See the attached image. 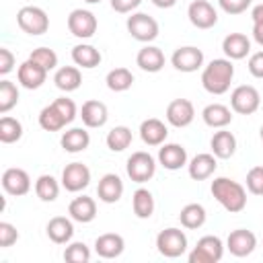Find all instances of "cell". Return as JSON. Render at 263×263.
Segmentation results:
<instances>
[{"label": "cell", "mask_w": 263, "mask_h": 263, "mask_svg": "<svg viewBox=\"0 0 263 263\" xmlns=\"http://www.w3.org/2000/svg\"><path fill=\"white\" fill-rule=\"evenodd\" d=\"M214 199L230 214H238L247 208V189L228 177H216L210 187Z\"/></svg>", "instance_id": "6da1fadb"}, {"label": "cell", "mask_w": 263, "mask_h": 263, "mask_svg": "<svg viewBox=\"0 0 263 263\" xmlns=\"http://www.w3.org/2000/svg\"><path fill=\"white\" fill-rule=\"evenodd\" d=\"M234 78V66L228 58H216L212 60L203 72H201V86L210 95H224L230 88V82Z\"/></svg>", "instance_id": "7a4b0ae2"}, {"label": "cell", "mask_w": 263, "mask_h": 263, "mask_svg": "<svg viewBox=\"0 0 263 263\" xmlns=\"http://www.w3.org/2000/svg\"><path fill=\"white\" fill-rule=\"evenodd\" d=\"M76 103L72 99L60 97L39 111V125L45 132H60L76 119Z\"/></svg>", "instance_id": "3957f363"}, {"label": "cell", "mask_w": 263, "mask_h": 263, "mask_svg": "<svg viewBox=\"0 0 263 263\" xmlns=\"http://www.w3.org/2000/svg\"><path fill=\"white\" fill-rule=\"evenodd\" d=\"M16 23H18V27L25 33H29L33 37L43 35L49 29V16H47V12L43 8H39V6H31V4L29 6H23L16 12Z\"/></svg>", "instance_id": "277c9868"}, {"label": "cell", "mask_w": 263, "mask_h": 263, "mask_svg": "<svg viewBox=\"0 0 263 263\" xmlns=\"http://www.w3.org/2000/svg\"><path fill=\"white\" fill-rule=\"evenodd\" d=\"M222 255H224L222 238L214 234H205L197 240V245L189 253V263H218Z\"/></svg>", "instance_id": "5b68a950"}, {"label": "cell", "mask_w": 263, "mask_h": 263, "mask_svg": "<svg viewBox=\"0 0 263 263\" xmlns=\"http://www.w3.org/2000/svg\"><path fill=\"white\" fill-rule=\"evenodd\" d=\"M156 249L162 257L177 259L187 251V236L181 228H164L156 236Z\"/></svg>", "instance_id": "8992f818"}, {"label": "cell", "mask_w": 263, "mask_h": 263, "mask_svg": "<svg viewBox=\"0 0 263 263\" xmlns=\"http://www.w3.org/2000/svg\"><path fill=\"white\" fill-rule=\"evenodd\" d=\"M127 33L142 43H150L158 37V23L154 16L146 14V12H132V16H127Z\"/></svg>", "instance_id": "52a82bcc"}, {"label": "cell", "mask_w": 263, "mask_h": 263, "mask_svg": "<svg viewBox=\"0 0 263 263\" xmlns=\"http://www.w3.org/2000/svg\"><path fill=\"white\" fill-rule=\"evenodd\" d=\"M125 171H127V177L134 181V183H146L154 177L156 173V160L152 154L144 152V150H138L134 152L129 158H127V164H125Z\"/></svg>", "instance_id": "ba28073f"}, {"label": "cell", "mask_w": 263, "mask_h": 263, "mask_svg": "<svg viewBox=\"0 0 263 263\" xmlns=\"http://www.w3.org/2000/svg\"><path fill=\"white\" fill-rule=\"evenodd\" d=\"M261 105V95L251 84H240L230 92V107L234 113L253 115Z\"/></svg>", "instance_id": "9c48e42d"}, {"label": "cell", "mask_w": 263, "mask_h": 263, "mask_svg": "<svg viewBox=\"0 0 263 263\" xmlns=\"http://www.w3.org/2000/svg\"><path fill=\"white\" fill-rule=\"evenodd\" d=\"M97 16L86 8H74L68 16V29L78 39H90L97 33Z\"/></svg>", "instance_id": "30bf717a"}, {"label": "cell", "mask_w": 263, "mask_h": 263, "mask_svg": "<svg viewBox=\"0 0 263 263\" xmlns=\"http://www.w3.org/2000/svg\"><path fill=\"white\" fill-rule=\"evenodd\" d=\"M171 64L175 70L179 72H197L201 66H203V51L195 45H183V47H177L175 53L171 55Z\"/></svg>", "instance_id": "8fae6325"}, {"label": "cell", "mask_w": 263, "mask_h": 263, "mask_svg": "<svg viewBox=\"0 0 263 263\" xmlns=\"http://www.w3.org/2000/svg\"><path fill=\"white\" fill-rule=\"evenodd\" d=\"M90 183V168L82 162H70L62 171V187L70 193H78L86 189Z\"/></svg>", "instance_id": "7c38bea8"}, {"label": "cell", "mask_w": 263, "mask_h": 263, "mask_svg": "<svg viewBox=\"0 0 263 263\" xmlns=\"http://www.w3.org/2000/svg\"><path fill=\"white\" fill-rule=\"evenodd\" d=\"M2 189L8 193V195H14V197H21V195H27L31 191V177L25 168H6L2 173Z\"/></svg>", "instance_id": "4fadbf2b"}, {"label": "cell", "mask_w": 263, "mask_h": 263, "mask_svg": "<svg viewBox=\"0 0 263 263\" xmlns=\"http://www.w3.org/2000/svg\"><path fill=\"white\" fill-rule=\"evenodd\" d=\"M187 16L197 29H212L218 23V12L208 0H193L187 8Z\"/></svg>", "instance_id": "5bb4252c"}, {"label": "cell", "mask_w": 263, "mask_h": 263, "mask_svg": "<svg viewBox=\"0 0 263 263\" xmlns=\"http://www.w3.org/2000/svg\"><path fill=\"white\" fill-rule=\"evenodd\" d=\"M195 119V107L189 99H175L166 107V121L173 127H187Z\"/></svg>", "instance_id": "9a60e30c"}, {"label": "cell", "mask_w": 263, "mask_h": 263, "mask_svg": "<svg viewBox=\"0 0 263 263\" xmlns=\"http://www.w3.org/2000/svg\"><path fill=\"white\" fill-rule=\"evenodd\" d=\"M255 247H257V236L247 228H236L226 238V249L234 257H247L255 251Z\"/></svg>", "instance_id": "2e32d148"}, {"label": "cell", "mask_w": 263, "mask_h": 263, "mask_svg": "<svg viewBox=\"0 0 263 263\" xmlns=\"http://www.w3.org/2000/svg\"><path fill=\"white\" fill-rule=\"evenodd\" d=\"M16 78H18V84H21L23 88L35 90V88H39V86L45 82L47 70L41 68L39 64H35L33 60H25V62L18 66V70H16Z\"/></svg>", "instance_id": "e0dca14e"}, {"label": "cell", "mask_w": 263, "mask_h": 263, "mask_svg": "<svg viewBox=\"0 0 263 263\" xmlns=\"http://www.w3.org/2000/svg\"><path fill=\"white\" fill-rule=\"evenodd\" d=\"M97 195L101 201L105 203H115L121 199L123 195V181L119 175L115 173H107L99 179V185H97Z\"/></svg>", "instance_id": "ac0fdd59"}, {"label": "cell", "mask_w": 263, "mask_h": 263, "mask_svg": "<svg viewBox=\"0 0 263 263\" xmlns=\"http://www.w3.org/2000/svg\"><path fill=\"white\" fill-rule=\"evenodd\" d=\"M123 249H125V240L117 232H105L95 240V253L103 259H115L123 253Z\"/></svg>", "instance_id": "d6986e66"}, {"label": "cell", "mask_w": 263, "mask_h": 263, "mask_svg": "<svg viewBox=\"0 0 263 263\" xmlns=\"http://www.w3.org/2000/svg\"><path fill=\"white\" fill-rule=\"evenodd\" d=\"M166 136H168V127L164 125V121L156 117H148L140 123V138L148 146H162Z\"/></svg>", "instance_id": "ffe728a7"}, {"label": "cell", "mask_w": 263, "mask_h": 263, "mask_svg": "<svg viewBox=\"0 0 263 263\" xmlns=\"http://www.w3.org/2000/svg\"><path fill=\"white\" fill-rule=\"evenodd\" d=\"M158 162L166 168V171H179L181 166L187 164V150L181 144H162L158 148Z\"/></svg>", "instance_id": "44dd1931"}, {"label": "cell", "mask_w": 263, "mask_h": 263, "mask_svg": "<svg viewBox=\"0 0 263 263\" xmlns=\"http://www.w3.org/2000/svg\"><path fill=\"white\" fill-rule=\"evenodd\" d=\"M216 166H218L216 156L210 154V152H201V154H195L189 160L187 171H189V177L193 181H205L216 173Z\"/></svg>", "instance_id": "7402d4cb"}, {"label": "cell", "mask_w": 263, "mask_h": 263, "mask_svg": "<svg viewBox=\"0 0 263 263\" xmlns=\"http://www.w3.org/2000/svg\"><path fill=\"white\" fill-rule=\"evenodd\" d=\"M45 232L49 236L51 242L55 245H68L74 236V224H72V218H66V216H53L47 226H45Z\"/></svg>", "instance_id": "603a6c76"}, {"label": "cell", "mask_w": 263, "mask_h": 263, "mask_svg": "<svg viewBox=\"0 0 263 263\" xmlns=\"http://www.w3.org/2000/svg\"><path fill=\"white\" fill-rule=\"evenodd\" d=\"M80 117H82V123L86 127H103L109 119V109L103 101H86L80 109Z\"/></svg>", "instance_id": "cb8c5ba5"}, {"label": "cell", "mask_w": 263, "mask_h": 263, "mask_svg": "<svg viewBox=\"0 0 263 263\" xmlns=\"http://www.w3.org/2000/svg\"><path fill=\"white\" fill-rule=\"evenodd\" d=\"M68 214H70V218H72L74 222L88 224V222H92L95 216H97V203H95V199L88 197V195H78V197H74V199L70 201Z\"/></svg>", "instance_id": "d4e9b609"}, {"label": "cell", "mask_w": 263, "mask_h": 263, "mask_svg": "<svg viewBox=\"0 0 263 263\" xmlns=\"http://www.w3.org/2000/svg\"><path fill=\"white\" fill-rule=\"evenodd\" d=\"M222 51L228 60H242L251 53V39L245 33H230L222 41Z\"/></svg>", "instance_id": "484cf974"}, {"label": "cell", "mask_w": 263, "mask_h": 263, "mask_svg": "<svg viewBox=\"0 0 263 263\" xmlns=\"http://www.w3.org/2000/svg\"><path fill=\"white\" fill-rule=\"evenodd\" d=\"M136 64H138L144 72H150V74L160 72V70L164 68V53H162V49L156 47V45H144V47L138 51V55H136Z\"/></svg>", "instance_id": "4316f807"}, {"label": "cell", "mask_w": 263, "mask_h": 263, "mask_svg": "<svg viewBox=\"0 0 263 263\" xmlns=\"http://www.w3.org/2000/svg\"><path fill=\"white\" fill-rule=\"evenodd\" d=\"M210 146H212V154H214L216 158H224V160H226V158H230V156L236 152V138H234L232 132L220 127V129L212 136Z\"/></svg>", "instance_id": "83f0119b"}, {"label": "cell", "mask_w": 263, "mask_h": 263, "mask_svg": "<svg viewBox=\"0 0 263 263\" xmlns=\"http://www.w3.org/2000/svg\"><path fill=\"white\" fill-rule=\"evenodd\" d=\"M201 119H203L205 125L220 129V127H226L232 121V111H230V107H226L222 103H212V105L203 107Z\"/></svg>", "instance_id": "f1b7e54d"}, {"label": "cell", "mask_w": 263, "mask_h": 263, "mask_svg": "<svg viewBox=\"0 0 263 263\" xmlns=\"http://www.w3.org/2000/svg\"><path fill=\"white\" fill-rule=\"evenodd\" d=\"M62 148L70 154H76V152H84L90 144V136L84 127H72L68 132L62 134V140H60Z\"/></svg>", "instance_id": "f546056e"}, {"label": "cell", "mask_w": 263, "mask_h": 263, "mask_svg": "<svg viewBox=\"0 0 263 263\" xmlns=\"http://www.w3.org/2000/svg\"><path fill=\"white\" fill-rule=\"evenodd\" d=\"M101 51L90 43H78L72 47V62L80 68H97L101 64Z\"/></svg>", "instance_id": "4dcf8cb0"}, {"label": "cell", "mask_w": 263, "mask_h": 263, "mask_svg": "<svg viewBox=\"0 0 263 263\" xmlns=\"http://www.w3.org/2000/svg\"><path fill=\"white\" fill-rule=\"evenodd\" d=\"M53 82L60 90L64 92H72L82 84V74L78 70V66H62L55 70L53 74Z\"/></svg>", "instance_id": "1f68e13d"}, {"label": "cell", "mask_w": 263, "mask_h": 263, "mask_svg": "<svg viewBox=\"0 0 263 263\" xmlns=\"http://www.w3.org/2000/svg\"><path fill=\"white\" fill-rule=\"evenodd\" d=\"M132 208H134V214H136L140 220L150 218V216L154 214V208H156V203H154V195H152L146 187L136 189L134 195H132Z\"/></svg>", "instance_id": "d6a6232c"}, {"label": "cell", "mask_w": 263, "mask_h": 263, "mask_svg": "<svg viewBox=\"0 0 263 263\" xmlns=\"http://www.w3.org/2000/svg\"><path fill=\"white\" fill-rule=\"evenodd\" d=\"M205 218H208V214H205V208H203L201 203H187V205L181 210V214H179L181 226H185V228H189V230L201 228V226L205 224Z\"/></svg>", "instance_id": "836d02e7"}, {"label": "cell", "mask_w": 263, "mask_h": 263, "mask_svg": "<svg viewBox=\"0 0 263 263\" xmlns=\"http://www.w3.org/2000/svg\"><path fill=\"white\" fill-rule=\"evenodd\" d=\"M105 82H107V88L109 90H113V92H125L134 84V74H132V70H127L123 66L121 68H113V70L107 72Z\"/></svg>", "instance_id": "e575fe53"}, {"label": "cell", "mask_w": 263, "mask_h": 263, "mask_svg": "<svg viewBox=\"0 0 263 263\" xmlns=\"http://www.w3.org/2000/svg\"><path fill=\"white\" fill-rule=\"evenodd\" d=\"M132 140H134V136H132V129H129L127 125H115V127L107 134V138H105L107 148H109L111 152H123L125 148H129Z\"/></svg>", "instance_id": "d590c367"}, {"label": "cell", "mask_w": 263, "mask_h": 263, "mask_svg": "<svg viewBox=\"0 0 263 263\" xmlns=\"http://www.w3.org/2000/svg\"><path fill=\"white\" fill-rule=\"evenodd\" d=\"M23 138V123L16 117L2 115L0 117V142L2 144H14Z\"/></svg>", "instance_id": "8d00e7d4"}, {"label": "cell", "mask_w": 263, "mask_h": 263, "mask_svg": "<svg viewBox=\"0 0 263 263\" xmlns=\"http://www.w3.org/2000/svg\"><path fill=\"white\" fill-rule=\"evenodd\" d=\"M35 193L41 201H55L60 195V183L51 175H41L35 181Z\"/></svg>", "instance_id": "74e56055"}, {"label": "cell", "mask_w": 263, "mask_h": 263, "mask_svg": "<svg viewBox=\"0 0 263 263\" xmlns=\"http://www.w3.org/2000/svg\"><path fill=\"white\" fill-rule=\"evenodd\" d=\"M18 103V88L10 80H0V113L6 115Z\"/></svg>", "instance_id": "f35d334b"}, {"label": "cell", "mask_w": 263, "mask_h": 263, "mask_svg": "<svg viewBox=\"0 0 263 263\" xmlns=\"http://www.w3.org/2000/svg\"><path fill=\"white\" fill-rule=\"evenodd\" d=\"M64 261H68V263H88L90 261V249L84 242H70L64 249Z\"/></svg>", "instance_id": "ab89813d"}, {"label": "cell", "mask_w": 263, "mask_h": 263, "mask_svg": "<svg viewBox=\"0 0 263 263\" xmlns=\"http://www.w3.org/2000/svg\"><path fill=\"white\" fill-rule=\"evenodd\" d=\"M29 60H33L35 64H39L47 72L58 66V53L51 47H37V49H33L31 55H29Z\"/></svg>", "instance_id": "60d3db41"}, {"label": "cell", "mask_w": 263, "mask_h": 263, "mask_svg": "<svg viewBox=\"0 0 263 263\" xmlns=\"http://www.w3.org/2000/svg\"><path fill=\"white\" fill-rule=\"evenodd\" d=\"M247 189L253 195H263V166H253L247 173Z\"/></svg>", "instance_id": "b9f144b4"}, {"label": "cell", "mask_w": 263, "mask_h": 263, "mask_svg": "<svg viewBox=\"0 0 263 263\" xmlns=\"http://www.w3.org/2000/svg\"><path fill=\"white\" fill-rule=\"evenodd\" d=\"M18 240V230L10 222H0V249H8Z\"/></svg>", "instance_id": "7bdbcfd3"}, {"label": "cell", "mask_w": 263, "mask_h": 263, "mask_svg": "<svg viewBox=\"0 0 263 263\" xmlns=\"http://www.w3.org/2000/svg\"><path fill=\"white\" fill-rule=\"evenodd\" d=\"M218 4L226 14H242L251 6V0H218Z\"/></svg>", "instance_id": "ee69618b"}, {"label": "cell", "mask_w": 263, "mask_h": 263, "mask_svg": "<svg viewBox=\"0 0 263 263\" xmlns=\"http://www.w3.org/2000/svg\"><path fill=\"white\" fill-rule=\"evenodd\" d=\"M14 62H16V60H14V53H12L10 49L2 47V49H0V74L6 76L8 72H12Z\"/></svg>", "instance_id": "f6af8a7d"}, {"label": "cell", "mask_w": 263, "mask_h": 263, "mask_svg": "<svg viewBox=\"0 0 263 263\" xmlns=\"http://www.w3.org/2000/svg\"><path fill=\"white\" fill-rule=\"evenodd\" d=\"M247 66H249V72H251L255 78H263V51L251 53Z\"/></svg>", "instance_id": "bcb514c9"}, {"label": "cell", "mask_w": 263, "mask_h": 263, "mask_svg": "<svg viewBox=\"0 0 263 263\" xmlns=\"http://www.w3.org/2000/svg\"><path fill=\"white\" fill-rule=\"evenodd\" d=\"M142 4V0H111V8L119 14H127L134 12L138 6Z\"/></svg>", "instance_id": "7dc6e473"}, {"label": "cell", "mask_w": 263, "mask_h": 263, "mask_svg": "<svg viewBox=\"0 0 263 263\" xmlns=\"http://www.w3.org/2000/svg\"><path fill=\"white\" fill-rule=\"evenodd\" d=\"M253 39L263 47V25L259 23H253Z\"/></svg>", "instance_id": "c3c4849f"}, {"label": "cell", "mask_w": 263, "mask_h": 263, "mask_svg": "<svg viewBox=\"0 0 263 263\" xmlns=\"http://www.w3.org/2000/svg\"><path fill=\"white\" fill-rule=\"evenodd\" d=\"M251 18H253V23L263 25V4H257V6L251 10Z\"/></svg>", "instance_id": "681fc988"}, {"label": "cell", "mask_w": 263, "mask_h": 263, "mask_svg": "<svg viewBox=\"0 0 263 263\" xmlns=\"http://www.w3.org/2000/svg\"><path fill=\"white\" fill-rule=\"evenodd\" d=\"M152 4L158 8H173L177 4V0H152Z\"/></svg>", "instance_id": "f907efd6"}, {"label": "cell", "mask_w": 263, "mask_h": 263, "mask_svg": "<svg viewBox=\"0 0 263 263\" xmlns=\"http://www.w3.org/2000/svg\"><path fill=\"white\" fill-rule=\"evenodd\" d=\"M84 2H86V4H99L101 0H84Z\"/></svg>", "instance_id": "816d5d0a"}, {"label": "cell", "mask_w": 263, "mask_h": 263, "mask_svg": "<svg viewBox=\"0 0 263 263\" xmlns=\"http://www.w3.org/2000/svg\"><path fill=\"white\" fill-rule=\"evenodd\" d=\"M259 136H261V140H263V125H261V129H259Z\"/></svg>", "instance_id": "f5cc1de1"}]
</instances>
